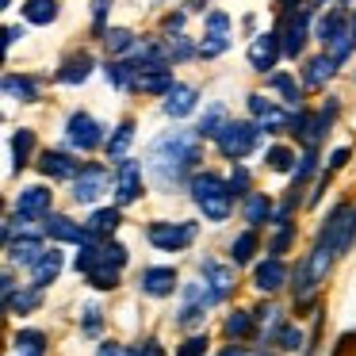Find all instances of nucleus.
<instances>
[{"instance_id":"1","label":"nucleus","mask_w":356,"mask_h":356,"mask_svg":"<svg viewBox=\"0 0 356 356\" xmlns=\"http://www.w3.org/2000/svg\"><path fill=\"white\" fill-rule=\"evenodd\" d=\"M203 142L200 131H165L146 146V177L154 180L157 192L172 195L184 184H192L195 165L203 161Z\"/></svg>"},{"instance_id":"2","label":"nucleus","mask_w":356,"mask_h":356,"mask_svg":"<svg viewBox=\"0 0 356 356\" xmlns=\"http://www.w3.org/2000/svg\"><path fill=\"white\" fill-rule=\"evenodd\" d=\"M188 192H192L195 211H200L207 222H226L230 211H234V200H238L234 188H230V180H222L218 172H195L192 184H188Z\"/></svg>"},{"instance_id":"3","label":"nucleus","mask_w":356,"mask_h":356,"mask_svg":"<svg viewBox=\"0 0 356 356\" xmlns=\"http://www.w3.org/2000/svg\"><path fill=\"white\" fill-rule=\"evenodd\" d=\"M261 134H264V127L257 123V119L253 123H249V119H230V123L222 127V134L215 138V146H218V154L234 165V161H245V157L253 154Z\"/></svg>"},{"instance_id":"4","label":"nucleus","mask_w":356,"mask_h":356,"mask_svg":"<svg viewBox=\"0 0 356 356\" xmlns=\"http://www.w3.org/2000/svg\"><path fill=\"white\" fill-rule=\"evenodd\" d=\"M318 241L330 245L337 257H345L356 245V207L353 203H337V207L325 215V226L318 230Z\"/></svg>"},{"instance_id":"5","label":"nucleus","mask_w":356,"mask_h":356,"mask_svg":"<svg viewBox=\"0 0 356 356\" xmlns=\"http://www.w3.org/2000/svg\"><path fill=\"white\" fill-rule=\"evenodd\" d=\"M195 234H200V222H192V218H157V222L146 226V241L154 249H161V253H180V249H188L195 241Z\"/></svg>"},{"instance_id":"6","label":"nucleus","mask_w":356,"mask_h":356,"mask_svg":"<svg viewBox=\"0 0 356 356\" xmlns=\"http://www.w3.org/2000/svg\"><path fill=\"white\" fill-rule=\"evenodd\" d=\"M65 142H70V149H77V154H92V149H100L104 142H108V134H104V127L96 123L88 111H73V115L65 119Z\"/></svg>"},{"instance_id":"7","label":"nucleus","mask_w":356,"mask_h":356,"mask_svg":"<svg viewBox=\"0 0 356 356\" xmlns=\"http://www.w3.org/2000/svg\"><path fill=\"white\" fill-rule=\"evenodd\" d=\"M142 192H146L142 165L134 161V157H123V161H115V203H119V207H131V203H138Z\"/></svg>"},{"instance_id":"8","label":"nucleus","mask_w":356,"mask_h":356,"mask_svg":"<svg viewBox=\"0 0 356 356\" xmlns=\"http://www.w3.org/2000/svg\"><path fill=\"white\" fill-rule=\"evenodd\" d=\"M111 180H115V177H111L104 165H85V169L77 172V180H73V203H81V207H92V203L100 200L104 192H108Z\"/></svg>"},{"instance_id":"9","label":"nucleus","mask_w":356,"mask_h":356,"mask_svg":"<svg viewBox=\"0 0 356 356\" xmlns=\"http://www.w3.org/2000/svg\"><path fill=\"white\" fill-rule=\"evenodd\" d=\"M280 39H284V54L287 58H302L310 39V8H287L284 27H280Z\"/></svg>"},{"instance_id":"10","label":"nucleus","mask_w":356,"mask_h":356,"mask_svg":"<svg viewBox=\"0 0 356 356\" xmlns=\"http://www.w3.org/2000/svg\"><path fill=\"white\" fill-rule=\"evenodd\" d=\"M245 58H249V65H253L257 73H272V70H276V62L284 58V39H280V31L257 35V39L249 42Z\"/></svg>"},{"instance_id":"11","label":"nucleus","mask_w":356,"mask_h":356,"mask_svg":"<svg viewBox=\"0 0 356 356\" xmlns=\"http://www.w3.org/2000/svg\"><path fill=\"white\" fill-rule=\"evenodd\" d=\"M245 104H249V111H253V119L264 127V134H287V127H291V115H287V111L280 108L276 100H264L261 92H249Z\"/></svg>"},{"instance_id":"12","label":"nucleus","mask_w":356,"mask_h":356,"mask_svg":"<svg viewBox=\"0 0 356 356\" xmlns=\"http://www.w3.org/2000/svg\"><path fill=\"white\" fill-rule=\"evenodd\" d=\"M50 207H54V192H50L47 184L19 188V195H16V218H24V222H35V218H47Z\"/></svg>"},{"instance_id":"13","label":"nucleus","mask_w":356,"mask_h":356,"mask_svg":"<svg viewBox=\"0 0 356 356\" xmlns=\"http://www.w3.org/2000/svg\"><path fill=\"white\" fill-rule=\"evenodd\" d=\"M138 287H142V295H149V299H169V295L180 287V276H177V268H169V264H154V268H142Z\"/></svg>"},{"instance_id":"14","label":"nucleus","mask_w":356,"mask_h":356,"mask_svg":"<svg viewBox=\"0 0 356 356\" xmlns=\"http://www.w3.org/2000/svg\"><path fill=\"white\" fill-rule=\"evenodd\" d=\"M24 226H27V222L19 218V234H16V238H12L4 249H8V261H12V264H27V268H31V264L39 261L42 253H47V245H42L39 234H27Z\"/></svg>"},{"instance_id":"15","label":"nucleus","mask_w":356,"mask_h":356,"mask_svg":"<svg viewBox=\"0 0 356 356\" xmlns=\"http://www.w3.org/2000/svg\"><path fill=\"white\" fill-rule=\"evenodd\" d=\"M287 284V264H284V257H264L261 264H253V287L261 295H272V291H280V287Z\"/></svg>"},{"instance_id":"16","label":"nucleus","mask_w":356,"mask_h":356,"mask_svg":"<svg viewBox=\"0 0 356 356\" xmlns=\"http://www.w3.org/2000/svg\"><path fill=\"white\" fill-rule=\"evenodd\" d=\"M200 276L207 280L211 287H215V295H218V299H230V295H234V287H238V276H234V264H222V261H215V257H203V261H200Z\"/></svg>"},{"instance_id":"17","label":"nucleus","mask_w":356,"mask_h":356,"mask_svg":"<svg viewBox=\"0 0 356 356\" xmlns=\"http://www.w3.org/2000/svg\"><path fill=\"white\" fill-rule=\"evenodd\" d=\"M195 108H200V88H195V85H180V81L165 92V104H161V111L169 119H188Z\"/></svg>"},{"instance_id":"18","label":"nucleus","mask_w":356,"mask_h":356,"mask_svg":"<svg viewBox=\"0 0 356 356\" xmlns=\"http://www.w3.org/2000/svg\"><path fill=\"white\" fill-rule=\"evenodd\" d=\"M42 234H47L50 241H73V245H81V241L92 238L81 222H73L70 215H58V211H50V215L42 218Z\"/></svg>"},{"instance_id":"19","label":"nucleus","mask_w":356,"mask_h":356,"mask_svg":"<svg viewBox=\"0 0 356 356\" xmlns=\"http://www.w3.org/2000/svg\"><path fill=\"white\" fill-rule=\"evenodd\" d=\"M81 169H85V165L73 161V154H65V149H47V154L39 157V172L47 180H77Z\"/></svg>"},{"instance_id":"20","label":"nucleus","mask_w":356,"mask_h":356,"mask_svg":"<svg viewBox=\"0 0 356 356\" xmlns=\"http://www.w3.org/2000/svg\"><path fill=\"white\" fill-rule=\"evenodd\" d=\"M92 70H96V58L88 54V50H77V54H70L62 65H58L54 81L58 85H85V81L92 77Z\"/></svg>"},{"instance_id":"21","label":"nucleus","mask_w":356,"mask_h":356,"mask_svg":"<svg viewBox=\"0 0 356 356\" xmlns=\"http://www.w3.org/2000/svg\"><path fill=\"white\" fill-rule=\"evenodd\" d=\"M62 268H65V257H62V249H54V245H50L47 253H42L39 261L31 264V284L47 291V287L54 284L58 276H62Z\"/></svg>"},{"instance_id":"22","label":"nucleus","mask_w":356,"mask_h":356,"mask_svg":"<svg viewBox=\"0 0 356 356\" xmlns=\"http://www.w3.org/2000/svg\"><path fill=\"white\" fill-rule=\"evenodd\" d=\"M333 73H337V58L330 50H322V54L307 58V65H302V88H325V81Z\"/></svg>"},{"instance_id":"23","label":"nucleus","mask_w":356,"mask_h":356,"mask_svg":"<svg viewBox=\"0 0 356 356\" xmlns=\"http://www.w3.org/2000/svg\"><path fill=\"white\" fill-rule=\"evenodd\" d=\"M241 215H245V222L253 226V230H261V226H272V218H276L272 195H264V192L245 195V207H241Z\"/></svg>"},{"instance_id":"24","label":"nucleus","mask_w":356,"mask_h":356,"mask_svg":"<svg viewBox=\"0 0 356 356\" xmlns=\"http://www.w3.org/2000/svg\"><path fill=\"white\" fill-rule=\"evenodd\" d=\"M4 96L16 104H39V81L27 73H4Z\"/></svg>"},{"instance_id":"25","label":"nucleus","mask_w":356,"mask_h":356,"mask_svg":"<svg viewBox=\"0 0 356 356\" xmlns=\"http://www.w3.org/2000/svg\"><path fill=\"white\" fill-rule=\"evenodd\" d=\"M119 222H123V211H119V203H115V207H100V211H92V215H88V222H85V230L92 234V238L108 241L111 234L119 230Z\"/></svg>"},{"instance_id":"26","label":"nucleus","mask_w":356,"mask_h":356,"mask_svg":"<svg viewBox=\"0 0 356 356\" xmlns=\"http://www.w3.org/2000/svg\"><path fill=\"white\" fill-rule=\"evenodd\" d=\"M177 85V81H172V70L169 65H154V70H142L138 73V92H149V96H165L169 92V88Z\"/></svg>"},{"instance_id":"27","label":"nucleus","mask_w":356,"mask_h":356,"mask_svg":"<svg viewBox=\"0 0 356 356\" xmlns=\"http://www.w3.org/2000/svg\"><path fill=\"white\" fill-rule=\"evenodd\" d=\"M134 142V119H123V123L115 127V131L108 134V142H104V154H108V161H123L127 149H131Z\"/></svg>"},{"instance_id":"28","label":"nucleus","mask_w":356,"mask_h":356,"mask_svg":"<svg viewBox=\"0 0 356 356\" xmlns=\"http://www.w3.org/2000/svg\"><path fill=\"white\" fill-rule=\"evenodd\" d=\"M58 16H62L58 0H24V19L31 27H50Z\"/></svg>"},{"instance_id":"29","label":"nucleus","mask_w":356,"mask_h":356,"mask_svg":"<svg viewBox=\"0 0 356 356\" xmlns=\"http://www.w3.org/2000/svg\"><path fill=\"white\" fill-rule=\"evenodd\" d=\"M31 149H35V131L31 127L12 131V172H24L27 165H31Z\"/></svg>"},{"instance_id":"30","label":"nucleus","mask_w":356,"mask_h":356,"mask_svg":"<svg viewBox=\"0 0 356 356\" xmlns=\"http://www.w3.org/2000/svg\"><path fill=\"white\" fill-rule=\"evenodd\" d=\"M39 307H42V287H35V284L19 287V291L4 302V310H8V314H35Z\"/></svg>"},{"instance_id":"31","label":"nucleus","mask_w":356,"mask_h":356,"mask_svg":"<svg viewBox=\"0 0 356 356\" xmlns=\"http://www.w3.org/2000/svg\"><path fill=\"white\" fill-rule=\"evenodd\" d=\"M253 318H257V310H230V314H226V337L230 341H245V337H253L257 333V325H253Z\"/></svg>"},{"instance_id":"32","label":"nucleus","mask_w":356,"mask_h":356,"mask_svg":"<svg viewBox=\"0 0 356 356\" xmlns=\"http://www.w3.org/2000/svg\"><path fill=\"white\" fill-rule=\"evenodd\" d=\"M104 77H108V85L119 88V92H131V88L138 85V70H134L131 62H108L104 65Z\"/></svg>"},{"instance_id":"33","label":"nucleus","mask_w":356,"mask_h":356,"mask_svg":"<svg viewBox=\"0 0 356 356\" xmlns=\"http://www.w3.org/2000/svg\"><path fill=\"white\" fill-rule=\"evenodd\" d=\"M268 88H276V92L284 96L287 108H302V85L291 73H268Z\"/></svg>"},{"instance_id":"34","label":"nucleus","mask_w":356,"mask_h":356,"mask_svg":"<svg viewBox=\"0 0 356 356\" xmlns=\"http://www.w3.org/2000/svg\"><path fill=\"white\" fill-rule=\"evenodd\" d=\"M12 348L16 356H47V333L42 330H19L12 337Z\"/></svg>"},{"instance_id":"35","label":"nucleus","mask_w":356,"mask_h":356,"mask_svg":"<svg viewBox=\"0 0 356 356\" xmlns=\"http://www.w3.org/2000/svg\"><path fill=\"white\" fill-rule=\"evenodd\" d=\"M230 123V111H226V104H211L207 111H203V119H200V138H218L222 134V127Z\"/></svg>"},{"instance_id":"36","label":"nucleus","mask_w":356,"mask_h":356,"mask_svg":"<svg viewBox=\"0 0 356 356\" xmlns=\"http://www.w3.org/2000/svg\"><path fill=\"white\" fill-rule=\"evenodd\" d=\"M257 253V230L249 226V230H241L238 238L230 241V264H249Z\"/></svg>"},{"instance_id":"37","label":"nucleus","mask_w":356,"mask_h":356,"mask_svg":"<svg viewBox=\"0 0 356 356\" xmlns=\"http://www.w3.org/2000/svg\"><path fill=\"white\" fill-rule=\"evenodd\" d=\"M119 272H123V268H115V264L100 261L85 280H88V287H96V291H115V287H119Z\"/></svg>"},{"instance_id":"38","label":"nucleus","mask_w":356,"mask_h":356,"mask_svg":"<svg viewBox=\"0 0 356 356\" xmlns=\"http://www.w3.org/2000/svg\"><path fill=\"white\" fill-rule=\"evenodd\" d=\"M104 47H108L111 54H131V50L138 47V39H134L131 27H108V35H104Z\"/></svg>"},{"instance_id":"39","label":"nucleus","mask_w":356,"mask_h":356,"mask_svg":"<svg viewBox=\"0 0 356 356\" xmlns=\"http://www.w3.org/2000/svg\"><path fill=\"white\" fill-rule=\"evenodd\" d=\"M264 161H268L272 172H295V165H299V157H295L291 146H272L268 154H264Z\"/></svg>"},{"instance_id":"40","label":"nucleus","mask_w":356,"mask_h":356,"mask_svg":"<svg viewBox=\"0 0 356 356\" xmlns=\"http://www.w3.org/2000/svg\"><path fill=\"white\" fill-rule=\"evenodd\" d=\"M257 318H261V341H276L280 325H284V310L280 307H257Z\"/></svg>"},{"instance_id":"41","label":"nucleus","mask_w":356,"mask_h":356,"mask_svg":"<svg viewBox=\"0 0 356 356\" xmlns=\"http://www.w3.org/2000/svg\"><path fill=\"white\" fill-rule=\"evenodd\" d=\"M230 50V31H207L200 42V58H218Z\"/></svg>"},{"instance_id":"42","label":"nucleus","mask_w":356,"mask_h":356,"mask_svg":"<svg viewBox=\"0 0 356 356\" xmlns=\"http://www.w3.org/2000/svg\"><path fill=\"white\" fill-rule=\"evenodd\" d=\"M165 50H169V62H184V58L200 54V47H192V39H188V35H180V31L165 39Z\"/></svg>"},{"instance_id":"43","label":"nucleus","mask_w":356,"mask_h":356,"mask_svg":"<svg viewBox=\"0 0 356 356\" xmlns=\"http://www.w3.org/2000/svg\"><path fill=\"white\" fill-rule=\"evenodd\" d=\"M310 177H318V149H307V154L299 157V165H295V172H291V184H307Z\"/></svg>"},{"instance_id":"44","label":"nucleus","mask_w":356,"mask_h":356,"mask_svg":"<svg viewBox=\"0 0 356 356\" xmlns=\"http://www.w3.org/2000/svg\"><path fill=\"white\" fill-rule=\"evenodd\" d=\"M207 322V307L203 302H184V310L177 314V325L180 330H195V325Z\"/></svg>"},{"instance_id":"45","label":"nucleus","mask_w":356,"mask_h":356,"mask_svg":"<svg viewBox=\"0 0 356 356\" xmlns=\"http://www.w3.org/2000/svg\"><path fill=\"white\" fill-rule=\"evenodd\" d=\"M276 345L284 348V353H299V348H302V330H299V325H291V322H284V325H280V333H276Z\"/></svg>"},{"instance_id":"46","label":"nucleus","mask_w":356,"mask_h":356,"mask_svg":"<svg viewBox=\"0 0 356 356\" xmlns=\"http://www.w3.org/2000/svg\"><path fill=\"white\" fill-rule=\"evenodd\" d=\"M100 261H108V264H115V268H123V264L127 261H131V249H127L123 245V241H104V257H100Z\"/></svg>"},{"instance_id":"47","label":"nucleus","mask_w":356,"mask_h":356,"mask_svg":"<svg viewBox=\"0 0 356 356\" xmlns=\"http://www.w3.org/2000/svg\"><path fill=\"white\" fill-rule=\"evenodd\" d=\"M230 188H234V195H238V200L253 195V192H249V169L241 161H234V169H230Z\"/></svg>"},{"instance_id":"48","label":"nucleus","mask_w":356,"mask_h":356,"mask_svg":"<svg viewBox=\"0 0 356 356\" xmlns=\"http://www.w3.org/2000/svg\"><path fill=\"white\" fill-rule=\"evenodd\" d=\"M81 330H85L88 337H96V333L104 330V310L96 307V302H88V307H85V318H81Z\"/></svg>"},{"instance_id":"49","label":"nucleus","mask_w":356,"mask_h":356,"mask_svg":"<svg viewBox=\"0 0 356 356\" xmlns=\"http://www.w3.org/2000/svg\"><path fill=\"white\" fill-rule=\"evenodd\" d=\"M291 241H295V222H284V226H276V238H272V249L268 253H287L291 249Z\"/></svg>"},{"instance_id":"50","label":"nucleus","mask_w":356,"mask_h":356,"mask_svg":"<svg viewBox=\"0 0 356 356\" xmlns=\"http://www.w3.org/2000/svg\"><path fill=\"white\" fill-rule=\"evenodd\" d=\"M207 345H211L207 333H192V337L177 348V356H207Z\"/></svg>"},{"instance_id":"51","label":"nucleus","mask_w":356,"mask_h":356,"mask_svg":"<svg viewBox=\"0 0 356 356\" xmlns=\"http://www.w3.org/2000/svg\"><path fill=\"white\" fill-rule=\"evenodd\" d=\"M108 12H111V0H92V24H96V31H100V35H108V31H104Z\"/></svg>"},{"instance_id":"52","label":"nucleus","mask_w":356,"mask_h":356,"mask_svg":"<svg viewBox=\"0 0 356 356\" xmlns=\"http://www.w3.org/2000/svg\"><path fill=\"white\" fill-rule=\"evenodd\" d=\"M19 39H27V27H16V24H12V27H4V54H8V50L16 47Z\"/></svg>"},{"instance_id":"53","label":"nucleus","mask_w":356,"mask_h":356,"mask_svg":"<svg viewBox=\"0 0 356 356\" xmlns=\"http://www.w3.org/2000/svg\"><path fill=\"white\" fill-rule=\"evenodd\" d=\"M207 31H230V16L226 12H207Z\"/></svg>"},{"instance_id":"54","label":"nucleus","mask_w":356,"mask_h":356,"mask_svg":"<svg viewBox=\"0 0 356 356\" xmlns=\"http://www.w3.org/2000/svg\"><path fill=\"white\" fill-rule=\"evenodd\" d=\"M345 165H348V146H341V149H333V154H330V165H325V169L337 172V169H345Z\"/></svg>"},{"instance_id":"55","label":"nucleus","mask_w":356,"mask_h":356,"mask_svg":"<svg viewBox=\"0 0 356 356\" xmlns=\"http://www.w3.org/2000/svg\"><path fill=\"white\" fill-rule=\"evenodd\" d=\"M0 295H4V302L16 295V276H12V272H4V276H0Z\"/></svg>"},{"instance_id":"56","label":"nucleus","mask_w":356,"mask_h":356,"mask_svg":"<svg viewBox=\"0 0 356 356\" xmlns=\"http://www.w3.org/2000/svg\"><path fill=\"white\" fill-rule=\"evenodd\" d=\"M184 16H188V12H172V16H165V31L177 35L180 27H184Z\"/></svg>"},{"instance_id":"57","label":"nucleus","mask_w":356,"mask_h":356,"mask_svg":"<svg viewBox=\"0 0 356 356\" xmlns=\"http://www.w3.org/2000/svg\"><path fill=\"white\" fill-rule=\"evenodd\" d=\"M96 356H127V345H115V341H108V345H100V353Z\"/></svg>"},{"instance_id":"58","label":"nucleus","mask_w":356,"mask_h":356,"mask_svg":"<svg viewBox=\"0 0 356 356\" xmlns=\"http://www.w3.org/2000/svg\"><path fill=\"white\" fill-rule=\"evenodd\" d=\"M218 356H249V353H245V348L238 345V341H234V345H226V348H222V353H218Z\"/></svg>"},{"instance_id":"59","label":"nucleus","mask_w":356,"mask_h":356,"mask_svg":"<svg viewBox=\"0 0 356 356\" xmlns=\"http://www.w3.org/2000/svg\"><path fill=\"white\" fill-rule=\"evenodd\" d=\"M280 4H284V8H299V0H280Z\"/></svg>"},{"instance_id":"60","label":"nucleus","mask_w":356,"mask_h":356,"mask_svg":"<svg viewBox=\"0 0 356 356\" xmlns=\"http://www.w3.org/2000/svg\"><path fill=\"white\" fill-rule=\"evenodd\" d=\"M257 356H280V353H272V348H261V353H257Z\"/></svg>"},{"instance_id":"61","label":"nucleus","mask_w":356,"mask_h":356,"mask_svg":"<svg viewBox=\"0 0 356 356\" xmlns=\"http://www.w3.org/2000/svg\"><path fill=\"white\" fill-rule=\"evenodd\" d=\"M353 47H356V12H353Z\"/></svg>"},{"instance_id":"62","label":"nucleus","mask_w":356,"mask_h":356,"mask_svg":"<svg viewBox=\"0 0 356 356\" xmlns=\"http://www.w3.org/2000/svg\"><path fill=\"white\" fill-rule=\"evenodd\" d=\"M0 4H4V8H12V0H0Z\"/></svg>"},{"instance_id":"63","label":"nucleus","mask_w":356,"mask_h":356,"mask_svg":"<svg viewBox=\"0 0 356 356\" xmlns=\"http://www.w3.org/2000/svg\"><path fill=\"white\" fill-rule=\"evenodd\" d=\"M310 4H325V0H310Z\"/></svg>"}]
</instances>
